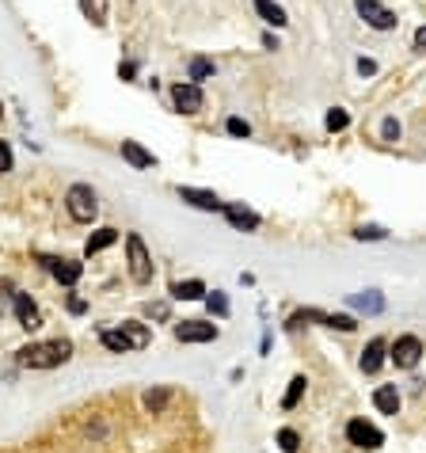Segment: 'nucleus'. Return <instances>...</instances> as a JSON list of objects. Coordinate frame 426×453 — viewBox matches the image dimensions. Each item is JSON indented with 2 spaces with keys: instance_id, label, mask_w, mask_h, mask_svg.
<instances>
[{
  "instance_id": "20e7f679",
  "label": "nucleus",
  "mask_w": 426,
  "mask_h": 453,
  "mask_svg": "<svg viewBox=\"0 0 426 453\" xmlns=\"http://www.w3.org/2000/svg\"><path fill=\"white\" fill-rule=\"evenodd\" d=\"M354 8H358V15L373 27V31H392L396 23V12H388V8L381 4V0H354Z\"/></svg>"
},
{
  "instance_id": "f257e3e1",
  "label": "nucleus",
  "mask_w": 426,
  "mask_h": 453,
  "mask_svg": "<svg viewBox=\"0 0 426 453\" xmlns=\"http://www.w3.org/2000/svg\"><path fill=\"white\" fill-rule=\"evenodd\" d=\"M73 358V343L69 339H50V343H35L20 351V366L27 370H54V366L69 362Z\"/></svg>"
},
{
  "instance_id": "7ed1b4c3",
  "label": "nucleus",
  "mask_w": 426,
  "mask_h": 453,
  "mask_svg": "<svg viewBox=\"0 0 426 453\" xmlns=\"http://www.w3.org/2000/svg\"><path fill=\"white\" fill-rule=\"evenodd\" d=\"M126 259H130V278H134L137 286H149V282H153V256H149L145 240H141L137 232L126 237Z\"/></svg>"
},
{
  "instance_id": "cd10ccee",
  "label": "nucleus",
  "mask_w": 426,
  "mask_h": 453,
  "mask_svg": "<svg viewBox=\"0 0 426 453\" xmlns=\"http://www.w3.org/2000/svg\"><path fill=\"white\" fill-rule=\"evenodd\" d=\"M164 404H168V389H149L145 392V408L149 411H164Z\"/></svg>"
},
{
  "instance_id": "e433bc0d",
  "label": "nucleus",
  "mask_w": 426,
  "mask_h": 453,
  "mask_svg": "<svg viewBox=\"0 0 426 453\" xmlns=\"http://www.w3.org/2000/svg\"><path fill=\"white\" fill-rule=\"evenodd\" d=\"M84 309H88V305H84V297H69V313H84Z\"/></svg>"
},
{
  "instance_id": "bb28decb",
  "label": "nucleus",
  "mask_w": 426,
  "mask_h": 453,
  "mask_svg": "<svg viewBox=\"0 0 426 453\" xmlns=\"http://www.w3.org/2000/svg\"><path fill=\"white\" fill-rule=\"evenodd\" d=\"M15 305V282L12 278H0V316Z\"/></svg>"
},
{
  "instance_id": "f704fd0d",
  "label": "nucleus",
  "mask_w": 426,
  "mask_h": 453,
  "mask_svg": "<svg viewBox=\"0 0 426 453\" xmlns=\"http://www.w3.org/2000/svg\"><path fill=\"white\" fill-rule=\"evenodd\" d=\"M358 73H362V77H373V73H377V61H369V58H358Z\"/></svg>"
},
{
  "instance_id": "a878e982",
  "label": "nucleus",
  "mask_w": 426,
  "mask_h": 453,
  "mask_svg": "<svg viewBox=\"0 0 426 453\" xmlns=\"http://www.w3.org/2000/svg\"><path fill=\"white\" fill-rule=\"evenodd\" d=\"M206 309H210L213 316H221V320H225V316H229V297H225L221 290H213V294L206 297Z\"/></svg>"
},
{
  "instance_id": "c85d7f7f",
  "label": "nucleus",
  "mask_w": 426,
  "mask_h": 453,
  "mask_svg": "<svg viewBox=\"0 0 426 453\" xmlns=\"http://www.w3.org/2000/svg\"><path fill=\"white\" fill-rule=\"evenodd\" d=\"M278 446L286 449V453H297V449H301V434H297V430H289V427H286V430H278Z\"/></svg>"
},
{
  "instance_id": "2f4dec72",
  "label": "nucleus",
  "mask_w": 426,
  "mask_h": 453,
  "mask_svg": "<svg viewBox=\"0 0 426 453\" xmlns=\"http://www.w3.org/2000/svg\"><path fill=\"white\" fill-rule=\"evenodd\" d=\"M381 137H384V141H400V122H396V118H384V122H381Z\"/></svg>"
},
{
  "instance_id": "c9c22d12",
  "label": "nucleus",
  "mask_w": 426,
  "mask_h": 453,
  "mask_svg": "<svg viewBox=\"0 0 426 453\" xmlns=\"http://www.w3.org/2000/svg\"><path fill=\"white\" fill-rule=\"evenodd\" d=\"M134 73H137L134 61H122V65H118V77H122V80H134Z\"/></svg>"
},
{
  "instance_id": "393cba45",
  "label": "nucleus",
  "mask_w": 426,
  "mask_h": 453,
  "mask_svg": "<svg viewBox=\"0 0 426 453\" xmlns=\"http://www.w3.org/2000/svg\"><path fill=\"white\" fill-rule=\"evenodd\" d=\"M210 77H213V61L210 58H194L191 61V80L202 84V80H210Z\"/></svg>"
},
{
  "instance_id": "6e6552de",
  "label": "nucleus",
  "mask_w": 426,
  "mask_h": 453,
  "mask_svg": "<svg viewBox=\"0 0 426 453\" xmlns=\"http://www.w3.org/2000/svg\"><path fill=\"white\" fill-rule=\"evenodd\" d=\"M179 343H213L217 339V324H206V320H183V324L172 328Z\"/></svg>"
},
{
  "instance_id": "423d86ee",
  "label": "nucleus",
  "mask_w": 426,
  "mask_h": 453,
  "mask_svg": "<svg viewBox=\"0 0 426 453\" xmlns=\"http://www.w3.org/2000/svg\"><path fill=\"white\" fill-rule=\"evenodd\" d=\"M172 103H175V111H183V115H198V111L206 107V96L194 80H183V84L172 88Z\"/></svg>"
},
{
  "instance_id": "ddd939ff",
  "label": "nucleus",
  "mask_w": 426,
  "mask_h": 453,
  "mask_svg": "<svg viewBox=\"0 0 426 453\" xmlns=\"http://www.w3.org/2000/svg\"><path fill=\"white\" fill-rule=\"evenodd\" d=\"M179 198L183 202H191V206H198V210H225V202L217 198L213 191H202V187H179Z\"/></svg>"
},
{
  "instance_id": "f3484780",
  "label": "nucleus",
  "mask_w": 426,
  "mask_h": 453,
  "mask_svg": "<svg viewBox=\"0 0 426 453\" xmlns=\"http://www.w3.org/2000/svg\"><path fill=\"white\" fill-rule=\"evenodd\" d=\"M255 12H259V15H263V23H270V27H286V23H289L286 8L274 4V0H255Z\"/></svg>"
},
{
  "instance_id": "c756f323",
  "label": "nucleus",
  "mask_w": 426,
  "mask_h": 453,
  "mask_svg": "<svg viewBox=\"0 0 426 453\" xmlns=\"http://www.w3.org/2000/svg\"><path fill=\"white\" fill-rule=\"evenodd\" d=\"M225 130H229L232 137H251V122H248V118H236V115L225 122Z\"/></svg>"
},
{
  "instance_id": "9d476101",
  "label": "nucleus",
  "mask_w": 426,
  "mask_h": 453,
  "mask_svg": "<svg viewBox=\"0 0 426 453\" xmlns=\"http://www.w3.org/2000/svg\"><path fill=\"white\" fill-rule=\"evenodd\" d=\"M301 320H320L324 328H339V332H354L358 328V320L354 316H331V313H316V309H305V313H293V320H289V328H297Z\"/></svg>"
},
{
  "instance_id": "473e14b6",
  "label": "nucleus",
  "mask_w": 426,
  "mask_h": 453,
  "mask_svg": "<svg viewBox=\"0 0 426 453\" xmlns=\"http://www.w3.org/2000/svg\"><path fill=\"white\" fill-rule=\"evenodd\" d=\"M12 172V145L8 141H0V175Z\"/></svg>"
},
{
  "instance_id": "5701e85b",
  "label": "nucleus",
  "mask_w": 426,
  "mask_h": 453,
  "mask_svg": "<svg viewBox=\"0 0 426 453\" xmlns=\"http://www.w3.org/2000/svg\"><path fill=\"white\" fill-rule=\"evenodd\" d=\"M305 389H308V381H305V377H293V381H289V389H286V396H282V408H286V411H293V408H297V404H301V396H305Z\"/></svg>"
},
{
  "instance_id": "7c9ffc66",
  "label": "nucleus",
  "mask_w": 426,
  "mask_h": 453,
  "mask_svg": "<svg viewBox=\"0 0 426 453\" xmlns=\"http://www.w3.org/2000/svg\"><path fill=\"white\" fill-rule=\"evenodd\" d=\"M354 237H358V240H384L388 232L381 229V225H362V229H358Z\"/></svg>"
},
{
  "instance_id": "a211bd4d",
  "label": "nucleus",
  "mask_w": 426,
  "mask_h": 453,
  "mask_svg": "<svg viewBox=\"0 0 426 453\" xmlns=\"http://www.w3.org/2000/svg\"><path fill=\"white\" fill-rule=\"evenodd\" d=\"M172 297H175V301H198V297H206V282H202V278L172 282Z\"/></svg>"
},
{
  "instance_id": "f8f14e48",
  "label": "nucleus",
  "mask_w": 426,
  "mask_h": 453,
  "mask_svg": "<svg viewBox=\"0 0 426 453\" xmlns=\"http://www.w3.org/2000/svg\"><path fill=\"white\" fill-rule=\"evenodd\" d=\"M225 217H229V225H232V229H240V232H255V229H259V213H255V210H248V206H232V202H225V210H221Z\"/></svg>"
},
{
  "instance_id": "39448f33",
  "label": "nucleus",
  "mask_w": 426,
  "mask_h": 453,
  "mask_svg": "<svg viewBox=\"0 0 426 453\" xmlns=\"http://www.w3.org/2000/svg\"><path fill=\"white\" fill-rule=\"evenodd\" d=\"M346 438H350V446H358V449H381L384 446V434L373 427V423H365V419H350L346 423Z\"/></svg>"
},
{
  "instance_id": "412c9836",
  "label": "nucleus",
  "mask_w": 426,
  "mask_h": 453,
  "mask_svg": "<svg viewBox=\"0 0 426 453\" xmlns=\"http://www.w3.org/2000/svg\"><path fill=\"white\" fill-rule=\"evenodd\" d=\"M350 305H354L358 313L373 316V313H381V309H384V297L377 294V290H365V294H354V297H350Z\"/></svg>"
},
{
  "instance_id": "4be33fe9",
  "label": "nucleus",
  "mask_w": 426,
  "mask_h": 453,
  "mask_svg": "<svg viewBox=\"0 0 426 453\" xmlns=\"http://www.w3.org/2000/svg\"><path fill=\"white\" fill-rule=\"evenodd\" d=\"M115 240H118V229H111V225H107V229H96V232H92L88 244H84V252H88V256H96V252L111 248Z\"/></svg>"
},
{
  "instance_id": "dca6fc26",
  "label": "nucleus",
  "mask_w": 426,
  "mask_h": 453,
  "mask_svg": "<svg viewBox=\"0 0 426 453\" xmlns=\"http://www.w3.org/2000/svg\"><path fill=\"white\" fill-rule=\"evenodd\" d=\"M122 156H126L134 168H156V156L149 153L145 145H137V141H122Z\"/></svg>"
},
{
  "instance_id": "f03ea898",
  "label": "nucleus",
  "mask_w": 426,
  "mask_h": 453,
  "mask_svg": "<svg viewBox=\"0 0 426 453\" xmlns=\"http://www.w3.org/2000/svg\"><path fill=\"white\" fill-rule=\"evenodd\" d=\"M65 210H69V217L77 225H92L96 213H99V198H96V191H92L88 183H73L69 194H65Z\"/></svg>"
},
{
  "instance_id": "4468645a",
  "label": "nucleus",
  "mask_w": 426,
  "mask_h": 453,
  "mask_svg": "<svg viewBox=\"0 0 426 453\" xmlns=\"http://www.w3.org/2000/svg\"><path fill=\"white\" fill-rule=\"evenodd\" d=\"M384 351H388V343L384 339H373V343L362 351V373H377L384 366Z\"/></svg>"
},
{
  "instance_id": "72a5a7b5",
  "label": "nucleus",
  "mask_w": 426,
  "mask_h": 453,
  "mask_svg": "<svg viewBox=\"0 0 426 453\" xmlns=\"http://www.w3.org/2000/svg\"><path fill=\"white\" fill-rule=\"evenodd\" d=\"M145 313L153 316V320H168V305H164V301H156V305H149V309H145Z\"/></svg>"
},
{
  "instance_id": "9b49d317",
  "label": "nucleus",
  "mask_w": 426,
  "mask_h": 453,
  "mask_svg": "<svg viewBox=\"0 0 426 453\" xmlns=\"http://www.w3.org/2000/svg\"><path fill=\"white\" fill-rule=\"evenodd\" d=\"M12 313H15V320H20L23 332H39V328H42V313H39V305L31 301V294H15Z\"/></svg>"
},
{
  "instance_id": "b1692460",
  "label": "nucleus",
  "mask_w": 426,
  "mask_h": 453,
  "mask_svg": "<svg viewBox=\"0 0 426 453\" xmlns=\"http://www.w3.org/2000/svg\"><path fill=\"white\" fill-rule=\"evenodd\" d=\"M324 126L331 130V134H339V130H346V126H350V115H346L343 107H331V111H327V118H324Z\"/></svg>"
},
{
  "instance_id": "2eb2a0df",
  "label": "nucleus",
  "mask_w": 426,
  "mask_h": 453,
  "mask_svg": "<svg viewBox=\"0 0 426 453\" xmlns=\"http://www.w3.org/2000/svg\"><path fill=\"white\" fill-rule=\"evenodd\" d=\"M99 343L107 347L111 354H126V351H134V343L126 339V332H122V328H103V332H99Z\"/></svg>"
},
{
  "instance_id": "58836bf2",
  "label": "nucleus",
  "mask_w": 426,
  "mask_h": 453,
  "mask_svg": "<svg viewBox=\"0 0 426 453\" xmlns=\"http://www.w3.org/2000/svg\"><path fill=\"white\" fill-rule=\"evenodd\" d=\"M0 115H4V107H0Z\"/></svg>"
},
{
  "instance_id": "0eeeda50",
  "label": "nucleus",
  "mask_w": 426,
  "mask_h": 453,
  "mask_svg": "<svg viewBox=\"0 0 426 453\" xmlns=\"http://www.w3.org/2000/svg\"><path fill=\"white\" fill-rule=\"evenodd\" d=\"M39 263L46 271H50L54 278L61 282V286H77L80 282V275H84V263H77V259H54V256H39Z\"/></svg>"
},
{
  "instance_id": "6ab92c4d",
  "label": "nucleus",
  "mask_w": 426,
  "mask_h": 453,
  "mask_svg": "<svg viewBox=\"0 0 426 453\" xmlns=\"http://www.w3.org/2000/svg\"><path fill=\"white\" fill-rule=\"evenodd\" d=\"M118 328L126 332V339H130V343H134V351H141V347H149V343H153V332H149V328L141 324V320H122Z\"/></svg>"
},
{
  "instance_id": "4c0bfd02",
  "label": "nucleus",
  "mask_w": 426,
  "mask_h": 453,
  "mask_svg": "<svg viewBox=\"0 0 426 453\" xmlns=\"http://www.w3.org/2000/svg\"><path fill=\"white\" fill-rule=\"evenodd\" d=\"M415 50H426V27H419V31H415Z\"/></svg>"
},
{
  "instance_id": "aec40b11",
  "label": "nucleus",
  "mask_w": 426,
  "mask_h": 453,
  "mask_svg": "<svg viewBox=\"0 0 426 453\" xmlns=\"http://www.w3.org/2000/svg\"><path fill=\"white\" fill-rule=\"evenodd\" d=\"M373 404H377V411H384V415L400 411V392H396V385H381V389L373 392Z\"/></svg>"
},
{
  "instance_id": "1a4fd4ad",
  "label": "nucleus",
  "mask_w": 426,
  "mask_h": 453,
  "mask_svg": "<svg viewBox=\"0 0 426 453\" xmlns=\"http://www.w3.org/2000/svg\"><path fill=\"white\" fill-rule=\"evenodd\" d=\"M392 358L400 370H411V366H419V358H422V343H419V335H400L392 343Z\"/></svg>"
}]
</instances>
